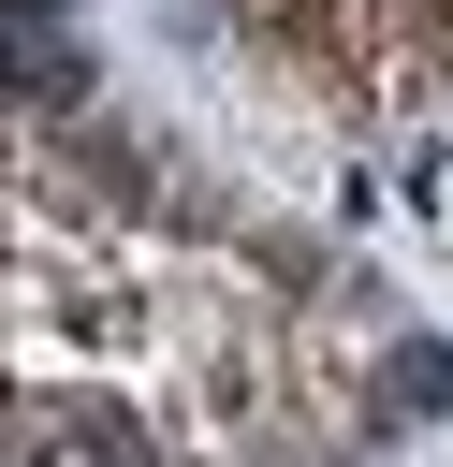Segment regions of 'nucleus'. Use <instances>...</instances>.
<instances>
[{
    "mask_svg": "<svg viewBox=\"0 0 453 467\" xmlns=\"http://www.w3.org/2000/svg\"><path fill=\"white\" fill-rule=\"evenodd\" d=\"M15 438H29V467H146V423L117 394H73V379H29Z\"/></svg>",
    "mask_w": 453,
    "mask_h": 467,
    "instance_id": "1",
    "label": "nucleus"
},
{
    "mask_svg": "<svg viewBox=\"0 0 453 467\" xmlns=\"http://www.w3.org/2000/svg\"><path fill=\"white\" fill-rule=\"evenodd\" d=\"M438 409H453V350H438V336H395V350H380L365 423H438Z\"/></svg>",
    "mask_w": 453,
    "mask_h": 467,
    "instance_id": "2",
    "label": "nucleus"
},
{
    "mask_svg": "<svg viewBox=\"0 0 453 467\" xmlns=\"http://www.w3.org/2000/svg\"><path fill=\"white\" fill-rule=\"evenodd\" d=\"M15 15H29V29H58V0H15Z\"/></svg>",
    "mask_w": 453,
    "mask_h": 467,
    "instance_id": "3",
    "label": "nucleus"
}]
</instances>
